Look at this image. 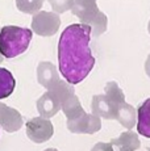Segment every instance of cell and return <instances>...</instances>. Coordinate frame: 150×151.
Listing matches in <instances>:
<instances>
[{
    "label": "cell",
    "mask_w": 150,
    "mask_h": 151,
    "mask_svg": "<svg viewBox=\"0 0 150 151\" xmlns=\"http://www.w3.org/2000/svg\"><path fill=\"white\" fill-rule=\"evenodd\" d=\"M91 27L84 24L69 25L61 34L58 42L59 72L69 84L80 83L95 66L90 49Z\"/></svg>",
    "instance_id": "obj_1"
},
{
    "label": "cell",
    "mask_w": 150,
    "mask_h": 151,
    "mask_svg": "<svg viewBox=\"0 0 150 151\" xmlns=\"http://www.w3.org/2000/svg\"><path fill=\"white\" fill-rule=\"evenodd\" d=\"M105 95H95L92 97V114L105 120H116L117 110L124 103L125 96L116 82H108L104 87Z\"/></svg>",
    "instance_id": "obj_2"
},
{
    "label": "cell",
    "mask_w": 150,
    "mask_h": 151,
    "mask_svg": "<svg viewBox=\"0 0 150 151\" xmlns=\"http://www.w3.org/2000/svg\"><path fill=\"white\" fill-rule=\"evenodd\" d=\"M33 32L28 28L7 25L0 29V55L3 58H15L28 47Z\"/></svg>",
    "instance_id": "obj_3"
},
{
    "label": "cell",
    "mask_w": 150,
    "mask_h": 151,
    "mask_svg": "<svg viewBox=\"0 0 150 151\" xmlns=\"http://www.w3.org/2000/svg\"><path fill=\"white\" fill-rule=\"evenodd\" d=\"M71 12L79 20L82 24L91 27V36L100 37L107 30L108 19L103 12H100L96 5V0H74V5Z\"/></svg>",
    "instance_id": "obj_4"
},
{
    "label": "cell",
    "mask_w": 150,
    "mask_h": 151,
    "mask_svg": "<svg viewBox=\"0 0 150 151\" xmlns=\"http://www.w3.org/2000/svg\"><path fill=\"white\" fill-rule=\"evenodd\" d=\"M61 27V19L57 13L40 11L32 19V30L42 37H50L58 32Z\"/></svg>",
    "instance_id": "obj_5"
},
{
    "label": "cell",
    "mask_w": 150,
    "mask_h": 151,
    "mask_svg": "<svg viewBox=\"0 0 150 151\" xmlns=\"http://www.w3.org/2000/svg\"><path fill=\"white\" fill-rule=\"evenodd\" d=\"M25 127H27L28 138L34 143L48 142L54 134L53 124L48 118H42V117L30 118L25 125Z\"/></svg>",
    "instance_id": "obj_6"
},
{
    "label": "cell",
    "mask_w": 150,
    "mask_h": 151,
    "mask_svg": "<svg viewBox=\"0 0 150 151\" xmlns=\"http://www.w3.org/2000/svg\"><path fill=\"white\" fill-rule=\"evenodd\" d=\"M67 129L75 134H94L102 129V120L92 113H84L76 120L67 121Z\"/></svg>",
    "instance_id": "obj_7"
},
{
    "label": "cell",
    "mask_w": 150,
    "mask_h": 151,
    "mask_svg": "<svg viewBox=\"0 0 150 151\" xmlns=\"http://www.w3.org/2000/svg\"><path fill=\"white\" fill-rule=\"evenodd\" d=\"M37 110L42 118L48 120L61 110V96L54 87L48 89V92L37 100Z\"/></svg>",
    "instance_id": "obj_8"
},
{
    "label": "cell",
    "mask_w": 150,
    "mask_h": 151,
    "mask_svg": "<svg viewBox=\"0 0 150 151\" xmlns=\"http://www.w3.org/2000/svg\"><path fill=\"white\" fill-rule=\"evenodd\" d=\"M22 126V117L16 109L0 103V127L8 133H15Z\"/></svg>",
    "instance_id": "obj_9"
},
{
    "label": "cell",
    "mask_w": 150,
    "mask_h": 151,
    "mask_svg": "<svg viewBox=\"0 0 150 151\" xmlns=\"http://www.w3.org/2000/svg\"><path fill=\"white\" fill-rule=\"evenodd\" d=\"M109 145L112 147V151H136L140 149L141 142L137 133L128 130L121 133L120 137L111 139Z\"/></svg>",
    "instance_id": "obj_10"
},
{
    "label": "cell",
    "mask_w": 150,
    "mask_h": 151,
    "mask_svg": "<svg viewBox=\"0 0 150 151\" xmlns=\"http://www.w3.org/2000/svg\"><path fill=\"white\" fill-rule=\"evenodd\" d=\"M37 79L38 83L46 89H50L59 82V75L57 68L50 62H41L37 67Z\"/></svg>",
    "instance_id": "obj_11"
},
{
    "label": "cell",
    "mask_w": 150,
    "mask_h": 151,
    "mask_svg": "<svg viewBox=\"0 0 150 151\" xmlns=\"http://www.w3.org/2000/svg\"><path fill=\"white\" fill-rule=\"evenodd\" d=\"M138 134L150 138V99H146L137 109Z\"/></svg>",
    "instance_id": "obj_12"
},
{
    "label": "cell",
    "mask_w": 150,
    "mask_h": 151,
    "mask_svg": "<svg viewBox=\"0 0 150 151\" xmlns=\"http://www.w3.org/2000/svg\"><path fill=\"white\" fill-rule=\"evenodd\" d=\"M116 120L119 121L124 127L131 130L132 127H134L136 125H137V113H136V109L132 105H129V104L124 103L119 108V110H117Z\"/></svg>",
    "instance_id": "obj_13"
},
{
    "label": "cell",
    "mask_w": 150,
    "mask_h": 151,
    "mask_svg": "<svg viewBox=\"0 0 150 151\" xmlns=\"http://www.w3.org/2000/svg\"><path fill=\"white\" fill-rule=\"evenodd\" d=\"M15 87L16 80L12 72H9L7 68L0 67V100L9 97L15 91Z\"/></svg>",
    "instance_id": "obj_14"
},
{
    "label": "cell",
    "mask_w": 150,
    "mask_h": 151,
    "mask_svg": "<svg viewBox=\"0 0 150 151\" xmlns=\"http://www.w3.org/2000/svg\"><path fill=\"white\" fill-rule=\"evenodd\" d=\"M42 4H44V0H16L17 9L29 14L38 13Z\"/></svg>",
    "instance_id": "obj_15"
},
{
    "label": "cell",
    "mask_w": 150,
    "mask_h": 151,
    "mask_svg": "<svg viewBox=\"0 0 150 151\" xmlns=\"http://www.w3.org/2000/svg\"><path fill=\"white\" fill-rule=\"evenodd\" d=\"M54 13H63L66 11H70L74 5V0H49Z\"/></svg>",
    "instance_id": "obj_16"
},
{
    "label": "cell",
    "mask_w": 150,
    "mask_h": 151,
    "mask_svg": "<svg viewBox=\"0 0 150 151\" xmlns=\"http://www.w3.org/2000/svg\"><path fill=\"white\" fill-rule=\"evenodd\" d=\"M91 151H112V147L109 143H104V142H99L92 147Z\"/></svg>",
    "instance_id": "obj_17"
},
{
    "label": "cell",
    "mask_w": 150,
    "mask_h": 151,
    "mask_svg": "<svg viewBox=\"0 0 150 151\" xmlns=\"http://www.w3.org/2000/svg\"><path fill=\"white\" fill-rule=\"evenodd\" d=\"M145 71H146V75L150 78V54L146 59V63H145Z\"/></svg>",
    "instance_id": "obj_18"
},
{
    "label": "cell",
    "mask_w": 150,
    "mask_h": 151,
    "mask_svg": "<svg viewBox=\"0 0 150 151\" xmlns=\"http://www.w3.org/2000/svg\"><path fill=\"white\" fill-rule=\"evenodd\" d=\"M45 151H58V150H57V149H46Z\"/></svg>",
    "instance_id": "obj_19"
},
{
    "label": "cell",
    "mask_w": 150,
    "mask_h": 151,
    "mask_svg": "<svg viewBox=\"0 0 150 151\" xmlns=\"http://www.w3.org/2000/svg\"><path fill=\"white\" fill-rule=\"evenodd\" d=\"M148 29H149V33H150V21H149V25H148Z\"/></svg>",
    "instance_id": "obj_20"
},
{
    "label": "cell",
    "mask_w": 150,
    "mask_h": 151,
    "mask_svg": "<svg viewBox=\"0 0 150 151\" xmlns=\"http://www.w3.org/2000/svg\"><path fill=\"white\" fill-rule=\"evenodd\" d=\"M3 62V57H1V55H0V63H1Z\"/></svg>",
    "instance_id": "obj_21"
},
{
    "label": "cell",
    "mask_w": 150,
    "mask_h": 151,
    "mask_svg": "<svg viewBox=\"0 0 150 151\" xmlns=\"http://www.w3.org/2000/svg\"><path fill=\"white\" fill-rule=\"evenodd\" d=\"M149 151H150V149H149Z\"/></svg>",
    "instance_id": "obj_22"
}]
</instances>
